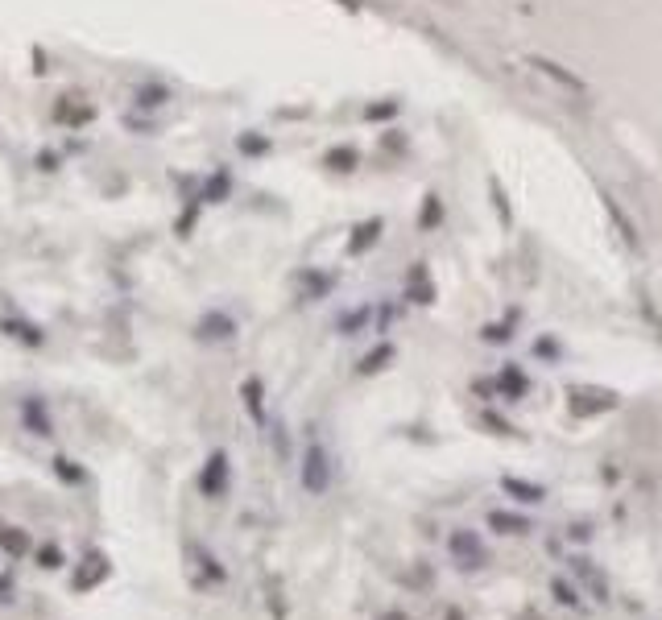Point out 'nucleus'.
I'll use <instances>...</instances> for the list:
<instances>
[{
	"mask_svg": "<svg viewBox=\"0 0 662 620\" xmlns=\"http://www.w3.org/2000/svg\"><path fill=\"white\" fill-rule=\"evenodd\" d=\"M38 558H42V567H50V571H58V567H63V554H58L54 546H46Z\"/></svg>",
	"mask_w": 662,
	"mask_h": 620,
	"instance_id": "4",
	"label": "nucleus"
},
{
	"mask_svg": "<svg viewBox=\"0 0 662 620\" xmlns=\"http://www.w3.org/2000/svg\"><path fill=\"white\" fill-rule=\"evenodd\" d=\"M0 546L9 550V558H21L29 550V538L21 530H9V525H0Z\"/></svg>",
	"mask_w": 662,
	"mask_h": 620,
	"instance_id": "3",
	"label": "nucleus"
},
{
	"mask_svg": "<svg viewBox=\"0 0 662 620\" xmlns=\"http://www.w3.org/2000/svg\"><path fill=\"white\" fill-rule=\"evenodd\" d=\"M493 525H501V530H509V534H522V530H526V525L514 521V517H493Z\"/></svg>",
	"mask_w": 662,
	"mask_h": 620,
	"instance_id": "5",
	"label": "nucleus"
},
{
	"mask_svg": "<svg viewBox=\"0 0 662 620\" xmlns=\"http://www.w3.org/2000/svg\"><path fill=\"white\" fill-rule=\"evenodd\" d=\"M203 492H207V496H220V492H224V455H216L212 468L203 472Z\"/></svg>",
	"mask_w": 662,
	"mask_h": 620,
	"instance_id": "2",
	"label": "nucleus"
},
{
	"mask_svg": "<svg viewBox=\"0 0 662 620\" xmlns=\"http://www.w3.org/2000/svg\"><path fill=\"white\" fill-rule=\"evenodd\" d=\"M555 592H559V600H563V604H576V587H571V592H567V583H555Z\"/></svg>",
	"mask_w": 662,
	"mask_h": 620,
	"instance_id": "6",
	"label": "nucleus"
},
{
	"mask_svg": "<svg viewBox=\"0 0 662 620\" xmlns=\"http://www.w3.org/2000/svg\"><path fill=\"white\" fill-rule=\"evenodd\" d=\"M108 571H112V567H108V558H104V554H87V558H83V567H79L75 579H71V587H75V592H92L96 583L108 579Z\"/></svg>",
	"mask_w": 662,
	"mask_h": 620,
	"instance_id": "1",
	"label": "nucleus"
}]
</instances>
